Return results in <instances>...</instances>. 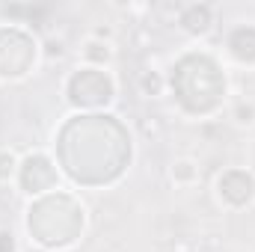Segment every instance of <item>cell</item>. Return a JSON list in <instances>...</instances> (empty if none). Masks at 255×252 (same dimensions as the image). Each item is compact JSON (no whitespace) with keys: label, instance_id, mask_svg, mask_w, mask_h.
I'll list each match as a JSON object with an SVG mask.
<instances>
[{"label":"cell","instance_id":"6da1fadb","mask_svg":"<svg viewBox=\"0 0 255 252\" xmlns=\"http://www.w3.org/2000/svg\"><path fill=\"white\" fill-rule=\"evenodd\" d=\"M113 98V80L104 71L83 68L68 80V101L77 107H101Z\"/></svg>","mask_w":255,"mask_h":252},{"label":"cell","instance_id":"7a4b0ae2","mask_svg":"<svg viewBox=\"0 0 255 252\" xmlns=\"http://www.w3.org/2000/svg\"><path fill=\"white\" fill-rule=\"evenodd\" d=\"M21 184L27 193H42V190H51L57 184V169L51 166L48 157L42 154H30L21 166Z\"/></svg>","mask_w":255,"mask_h":252},{"label":"cell","instance_id":"3957f363","mask_svg":"<svg viewBox=\"0 0 255 252\" xmlns=\"http://www.w3.org/2000/svg\"><path fill=\"white\" fill-rule=\"evenodd\" d=\"M255 196V178L250 172H241V169H232L220 178V199H226L229 205L241 208L247 205Z\"/></svg>","mask_w":255,"mask_h":252},{"label":"cell","instance_id":"277c9868","mask_svg":"<svg viewBox=\"0 0 255 252\" xmlns=\"http://www.w3.org/2000/svg\"><path fill=\"white\" fill-rule=\"evenodd\" d=\"M229 51L241 63H255V27H238L229 36Z\"/></svg>","mask_w":255,"mask_h":252},{"label":"cell","instance_id":"5b68a950","mask_svg":"<svg viewBox=\"0 0 255 252\" xmlns=\"http://www.w3.org/2000/svg\"><path fill=\"white\" fill-rule=\"evenodd\" d=\"M181 24L190 33H208V27H211V6H190V9H184Z\"/></svg>","mask_w":255,"mask_h":252},{"label":"cell","instance_id":"8992f818","mask_svg":"<svg viewBox=\"0 0 255 252\" xmlns=\"http://www.w3.org/2000/svg\"><path fill=\"white\" fill-rule=\"evenodd\" d=\"M86 57H92V60H101V63H104V60L110 57V51H107L104 45H98V42H89V45H86Z\"/></svg>","mask_w":255,"mask_h":252},{"label":"cell","instance_id":"52a82bcc","mask_svg":"<svg viewBox=\"0 0 255 252\" xmlns=\"http://www.w3.org/2000/svg\"><path fill=\"white\" fill-rule=\"evenodd\" d=\"M12 169H15V157L12 154H0V181H9Z\"/></svg>","mask_w":255,"mask_h":252},{"label":"cell","instance_id":"ba28073f","mask_svg":"<svg viewBox=\"0 0 255 252\" xmlns=\"http://www.w3.org/2000/svg\"><path fill=\"white\" fill-rule=\"evenodd\" d=\"M142 86H145V89H148V86H151V92H160V80H157V77H154V74H148V71H145V74H142Z\"/></svg>","mask_w":255,"mask_h":252}]
</instances>
